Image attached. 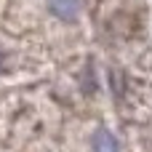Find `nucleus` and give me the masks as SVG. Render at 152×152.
<instances>
[{"instance_id": "1", "label": "nucleus", "mask_w": 152, "mask_h": 152, "mask_svg": "<svg viewBox=\"0 0 152 152\" xmlns=\"http://www.w3.org/2000/svg\"><path fill=\"white\" fill-rule=\"evenodd\" d=\"M48 8H51V13L53 16H59V19H64V21H72L75 16H77V0H48Z\"/></svg>"}, {"instance_id": "2", "label": "nucleus", "mask_w": 152, "mask_h": 152, "mask_svg": "<svg viewBox=\"0 0 152 152\" xmlns=\"http://www.w3.org/2000/svg\"><path fill=\"white\" fill-rule=\"evenodd\" d=\"M94 152H120L118 139H115L107 128H99V131L94 134Z\"/></svg>"}, {"instance_id": "3", "label": "nucleus", "mask_w": 152, "mask_h": 152, "mask_svg": "<svg viewBox=\"0 0 152 152\" xmlns=\"http://www.w3.org/2000/svg\"><path fill=\"white\" fill-rule=\"evenodd\" d=\"M0 64H3V53H0Z\"/></svg>"}]
</instances>
